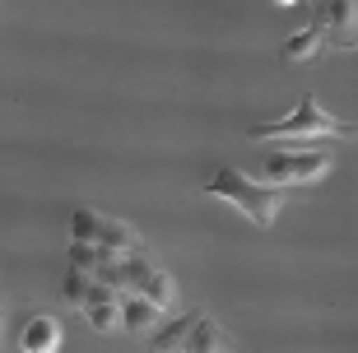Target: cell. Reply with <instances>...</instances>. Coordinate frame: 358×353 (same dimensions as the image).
<instances>
[{
  "instance_id": "5bb4252c",
  "label": "cell",
  "mask_w": 358,
  "mask_h": 353,
  "mask_svg": "<svg viewBox=\"0 0 358 353\" xmlns=\"http://www.w3.org/2000/svg\"><path fill=\"white\" fill-rule=\"evenodd\" d=\"M279 10H303V0H275Z\"/></svg>"
},
{
  "instance_id": "30bf717a",
  "label": "cell",
  "mask_w": 358,
  "mask_h": 353,
  "mask_svg": "<svg viewBox=\"0 0 358 353\" xmlns=\"http://www.w3.org/2000/svg\"><path fill=\"white\" fill-rule=\"evenodd\" d=\"M182 349H191V353H219V349H228V335H224V326H219V321L200 316L196 326H191V335L182 340Z\"/></svg>"
},
{
  "instance_id": "52a82bcc",
  "label": "cell",
  "mask_w": 358,
  "mask_h": 353,
  "mask_svg": "<svg viewBox=\"0 0 358 353\" xmlns=\"http://www.w3.org/2000/svg\"><path fill=\"white\" fill-rule=\"evenodd\" d=\"M61 344H66V330H61V321L52 312H33L24 321V330H19V349L28 353H52Z\"/></svg>"
},
{
  "instance_id": "6da1fadb",
  "label": "cell",
  "mask_w": 358,
  "mask_h": 353,
  "mask_svg": "<svg viewBox=\"0 0 358 353\" xmlns=\"http://www.w3.org/2000/svg\"><path fill=\"white\" fill-rule=\"evenodd\" d=\"M284 191H289V186L247 177L242 168H228V163L205 182V196H210V200H228V205L242 210L256 228H270V223L279 219V210H284Z\"/></svg>"
},
{
  "instance_id": "7c38bea8",
  "label": "cell",
  "mask_w": 358,
  "mask_h": 353,
  "mask_svg": "<svg viewBox=\"0 0 358 353\" xmlns=\"http://www.w3.org/2000/svg\"><path fill=\"white\" fill-rule=\"evenodd\" d=\"M321 47H326V38H321L317 28L307 24V28H298V33H289L279 52H284V61H312V56H317Z\"/></svg>"
},
{
  "instance_id": "9c48e42d",
  "label": "cell",
  "mask_w": 358,
  "mask_h": 353,
  "mask_svg": "<svg viewBox=\"0 0 358 353\" xmlns=\"http://www.w3.org/2000/svg\"><path fill=\"white\" fill-rule=\"evenodd\" d=\"M66 261H70V265H80V270H89V275H98L103 265L121 261V251H117V247H103V242H80V237H70Z\"/></svg>"
},
{
  "instance_id": "5b68a950",
  "label": "cell",
  "mask_w": 358,
  "mask_h": 353,
  "mask_svg": "<svg viewBox=\"0 0 358 353\" xmlns=\"http://www.w3.org/2000/svg\"><path fill=\"white\" fill-rule=\"evenodd\" d=\"M70 237H80V242H103V247H117V251L145 247V242H140V233H135L131 223L107 219V214L89 210V205H80V210L70 214Z\"/></svg>"
},
{
  "instance_id": "277c9868",
  "label": "cell",
  "mask_w": 358,
  "mask_h": 353,
  "mask_svg": "<svg viewBox=\"0 0 358 353\" xmlns=\"http://www.w3.org/2000/svg\"><path fill=\"white\" fill-rule=\"evenodd\" d=\"M303 10L312 28L326 38V47H340V52L358 47V0H303Z\"/></svg>"
},
{
  "instance_id": "8992f818",
  "label": "cell",
  "mask_w": 358,
  "mask_h": 353,
  "mask_svg": "<svg viewBox=\"0 0 358 353\" xmlns=\"http://www.w3.org/2000/svg\"><path fill=\"white\" fill-rule=\"evenodd\" d=\"M80 312H84V321H89L98 335L117 330L121 326V288L103 284V279H93V288H89V298H84Z\"/></svg>"
},
{
  "instance_id": "4fadbf2b",
  "label": "cell",
  "mask_w": 358,
  "mask_h": 353,
  "mask_svg": "<svg viewBox=\"0 0 358 353\" xmlns=\"http://www.w3.org/2000/svg\"><path fill=\"white\" fill-rule=\"evenodd\" d=\"M89 288H93V275H89V270H80V265H70L66 275H61V298H66L70 307H84Z\"/></svg>"
},
{
  "instance_id": "3957f363",
  "label": "cell",
  "mask_w": 358,
  "mask_h": 353,
  "mask_svg": "<svg viewBox=\"0 0 358 353\" xmlns=\"http://www.w3.org/2000/svg\"><path fill=\"white\" fill-rule=\"evenodd\" d=\"M335 168V154L326 144H312V149H298V144H270L261 163H256V177L275 186H307L326 177Z\"/></svg>"
},
{
  "instance_id": "8fae6325",
  "label": "cell",
  "mask_w": 358,
  "mask_h": 353,
  "mask_svg": "<svg viewBox=\"0 0 358 353\" xmlns=\"http://www.w3.org/2000/svg\"><path fill=\"white\" fill-rule=\"evenodd\" d=\"M200 321V312H182L177 321H168L163 330H149V349H159V353H168V349H182V340L191 335V326Z\"/></svg>"
},
{
  "instance_id": "7a4b0ae2",
  "label": "cell",
  "mask_w": 358,
  "mask_h": 353,
  "mask_svg": "<svg viewBox=\"0 0 358 353\" xmlns=\"http://www.w3.org/2000/svg\"><path fill=\"white\" fill-rule=\"evenodd\" d=\"M252 135L256 144H279V140H354V126L349 121H340V117H331L326 107L307 93L303 103L293 107L284 121H266V126H252Z\"/></svg>"
},
{
  "instance_id": "ba28073f",
  "label": "cell",
  "mask_w": 358,
  "mask_h": 353,
  "mask_svg": "<svg viewBox=\"0 0 358 353\" xmlns=\"http://www.w3.org/2000/svg\"><path fill=\"white\" fill-rule=\"evenodd\" d=\"M159 316H163V307L149 293H121V330H131V335H149V330L159 326Z\"/></svg>"
}]
</instances>
